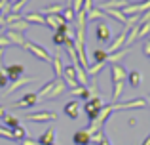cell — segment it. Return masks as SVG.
Masks as SVG:
<instances>
[{"instance_id":"cell-1","label":"cell","mask_w":150,"mask_h":145,"mask_svg":"<svg viewBox=\"0 0 150 145\" xmlns=\"http://www.w3.org/2000/svg\"><path fill=\"white\" fill-rule=\"evenodd\" d=\"M114 111V107L112 105H106V107H103L101 109V113L97 115V119L95 120H91V124H89V134H95V132H101V130H105V122L108 120V116H110V113Z\"/></svg>"},{"instance_id":"cell-2","label":"cell","mask_w":150,"mask_h":145,"mask_svg":"<svg viewBox=\"0 0 150 145\" xmlns=\"http://www.w3.org/2000/svg\"><path fill=\"white\" fill-rule=\"evenodd\" d=\"M105 107V105H103V99L99 96L97 97H89L88 101H86V105H84V111L88 113V119L89 120H95L97 119V115H99L101 113V109Z\"/></svg>"},{"instance_id":"cell-3","label":"cell","mask_w":150,"mask_h":145,"mask_svg":"<svg viewBox=\"0 0 150 145\" xmlns=\"http://www.w3.org/2000/svg\"><path fill=\"white\" fill-rule=\"evenodd\" d=\"M25 50H29L30 54H33L36 59L44 61V63H51V56L48 52H46L42 46H38L36 42H30V40H25Z\"/></svg>"},{"instance_id":"cell-4","label":"cell","mask_w":150,"mask_h":145,"mask_svg":"<svg viewBox=\"0 0 150 145\" xmlns=\"http://www.w3.org/2000/svg\"><path fill=\"white\" fill-rule=\"evenodd\" d=\"M63 82L67 84V88L69 90H74V88H78V80H76V71H74V67L72 65H65V69H63Z\"/></svg>"},{"instance_id":"cell-5","label":"cell","mask_w":150,"mask_h":145,"mask_svg":"<svg viewBox=\"0 0 150 145\" xmlns=\"http://www.w3.org/2000/svg\"><path fill=\"white\" fill-rule=\"evenodd\" d=\"M55 119H57V113H51V111H40V113H30V115H27V120L36 122V124L51 122V120H55Z\"/></svg>"},{"instance_id":"cell-6","label":"cell","mask_w":150,"mask_h":145,"mask_svg":"<svg viewBox=\"0 0 150 145\" xmlns=\"http://www.w3.org/2000/svg\"><path fill=\"white\" fill-rule=\"evenodd\" d=\"M114 111H125V109H144L146 107V101L144 97H137V99H131V101H125V103H112Z\"/></svg>"},{"instance_id":"cell-7","label":"cell","mask_w":150,"mask_h":145,"mask_svg":"<svg viewBox=\"0 0 150 145\" xmlns=\"http://www.w3.org/2000/svg\"><path fill=\"white\" fill-rule=\"evenodd\" d=\"M36 103H38V96H36V92H27V94H25V96H23L19 101H15V103H13V107H15V109L34 107Z\"/></svg>"},{"instance_id":"cell-8","label":"cell","mask_w":150,"mask_h":145,"mask_svg":"<svg viewBox=\"0 0 150 145\" xmlns=\"http://www.w3.org/2000/svg\"><path fill=\"white\" fill-rule=\"evenodd\" d=\"M4 36L10 40V44L11 46H19V48H25V34L23 33H17V31H10V29H6L4 31Z\"/></svg>"},{"instance_id":"cell-9","label":"cell","mask_w":150,"mask_h":145,"mask_svg":"<svg viewBox=\"0 0 150 145\" xmlns=\"http://www.w3.org/2000/svg\"><path fill=\"white\" fill-rule=\"evenodd\" d=\"M95 36H97V40H99V42H108L110 36H112V33H110V27L106 25L103 19L95 25Z\"/></svg>"},{"instance_id":"cell-10","label":"cell","mask_w":150,"mask_h":145,"mask_svg":"<svg viewBox=\"0 0 150 145\" xmlns=\"http://www.w3.org/2000/svg\"><path fill=\"white\" fill-rule=\"evenodd\" d=\"M23 73H25V67L21 63H13V65L4 67V74L8 76V80H17V78L23 76Z\"/></svg>"},{"instance_id":"cell-11","label":"cell","mask_w":150,"mask_h":145,"mask_svg":"<svg viewBox=\"0 0 150 145\" xmlns=\"http://www.w3.org/2000/svg\"><path fill=\"white\" fill-rule=\"evenodd\" d=\"M110 74H112V84L114 82H125V78H127V71H125V67L120 65V63L110 65Z\"/></svg>"},{"instance_id":"cell-12","label":"cell","mask_w":150,"mask_h":145,"mask_svg":"<svg viewBox=\"0 0 150 145\" xmlns=\"http://www.w3.org/2000/svg\"><path fill=\"white\" fill-rule=\"evenodd\" d=\"M72 143H74V145H89V143H91V134H89L88 128H84V130H78L76 134L72 136Z\"/></svg>"},{"instance_id":"cell-13","label":"cell","mask_w":150,"mask_h":145,"mask_svg":"<svg viewBox=\"0 0 150 145\" xmlns=\"http://www.w3.org/2000/svg\"><path fill=\"white\" fill-rule=\"evenodd\" d=\"M67 31H69V23H65L63 27H59V29L53 33L51 40H53L55 46H65V42H67Z\"/></svg>"},{"instance_id":"cell-14","label":"cell","mask_w":150,"mask_h":145,"mask_svg":"<svg viewBox=\"0 0 150 145\" xmlns=\"http://www.w3.org/2000/svg\"><path fill=\"white\" fill-rule=\"evenodd\" d=\"M34 80H36V76H21V78H17V80L11 82V86H10V88H8L4 94H6V96H10V94H13L15 90H19L21 86L29 84V82H34Z\"/></svg>"},{"instance_id":"cell-15","label":"cell","mask_w":150,"mask_h":145,"mask_svg":"<svg viewBox=\"0 0 150 145\" xmlns=\"http://www.w3.org/2000/svg\"><path fill=\"white\" fill-rule=\"evenodd\" d=\"M67 90H69V88H67V84L63 82V78H55V86H53V90L50 92L48 99H50V101H51V99H57V97L61 96V94H65Z\"/></svg>"},{"instance_id":"cell-16","label":"cell","mask_w":150,"mask_h":145,"mask_svg":"<svg viewBox=\"0 0 150 145\" xmlns=\"http://www.w3.org/2000/svg\"><path fill=\"white\" fill-rule=\"evenodd\" d=\"M72 67H74V71H76V80H78V84H80V86H88L89 76H88V71H86V69L80 65V61L72 63Z\"/></svg>"},{"instance_id":"cell-17","label":"cell","mask_w":150,"mask_h":145,"mask_svg":"<svg viewBox=\"0 0 150 145\" xmlns=\"http://www.w3.org/2000/svg\"><path fill=\"white\" fill-rule=\"evenodd\" d=\"M65 115L69 119H78L80 116V103L76 99H70L69 103L65 105Z\"/></svg>"},{"instance_id":"cell-18","label":"cell","mask_w":150,"mask_h":145,"mask_svg":"<svg viewBox=\"0 0 150 145\" xmlns=\"http://www.w3.org/2000/svg\"><path fill=\"white\" fill-rule=\"evenodd\" d=\"M23 19H25L27 23H33V25H46V17L40 14V11H33V14H25L23 15Z\"/></svg>"},{"instance_id":"cell-19","label":"cell","mask_w":150,"mask_h":145,"mask_svg":"<svg viewBox=\"0 0 150 145\" xmlns=\"http://www.w3.org/2000/svg\"><path fill=\"white\" fill-rule=\"evenodd\" d=\"M44 17H46V25H48L51 31H57L59 27L65 25V19H63L61 15H44Z\"/></svg>"},{"instance_id":"cell-20","label":"cell","mask_w":150,"mask_h":145,"mask_svg":"<svg viewBox=\"0 0 150 145\" xmlns=\"http://www.w3.org/2000/svg\"><path fill=\"white\" fill-rule=\"evenodd\" d=\"M51 65H53V73H55V78H61L63 76V69H65V65H63V59L59 54H55L53 57H51Z\"/></svg>"},{"instance_id":"cell-21","label":"cell","mask_w":150,"mask_h":145,"mask_svg":"<svg viewBox=\"0 0 150 145\" xmlns=\"http://www.w3.org/2000/svg\"><path fill=\"white\" fill-rule=\"evenodd\" d=\"M55 130L53 128H48L42 136H38V145H50V143H55Z\"/></svg>"},{"instance_id":"cell-22","label":"cell","mask_w":150,"mask_h":145,"mask_svg":"<svg viewBox=\"0 0 150 145\" xmlns=\"http://www.w3.org/2000/svg\"><path fill=\"white\" fill-rule=\"evenodd\" d=\"M70 96H74V97H82L84 101H88L89 97H91V92L88 90V86H78V88L70 90Z\"/></svg>"},{"instance_id":"cell-23","label":"cell","mask_w":150,"mask_h":145,"mask_svg":"<svg viewBox=\"0 0 150 145\" xmlns=\"http://www.w3.org/2000/svg\"><path fill=\"white\" fill-rule=\"evenodd\" d=\"M53 86H55V78H53V80H50L48 84H44V86H42V88L36 92L38 99H48V96H50L51 90H53Z\"/></svg>"},{"instance_id":"cell-24","label":"cell","mask_w":150,"mask_h":145,"mask_svg":"<svg viewBox=\"0 0 150 145\" xmlns=\"http://www.w3.org/2000/svg\"><path fill=\"white\" fill-rule=\"evenodd\" d=\"M61 11H63V6L57 2V4H51V6L42 8L40 14H42V15H61Z\"/></svg>"},{"instance_id":"cell-25","label":"cell","mask_w":150,"mask_h":145,"mask_svg":"<svg viewBox=\"0 0 150 145\" xmlns=\"http://www.w3.org/2000/svg\"><path fill=\"white\" fill-rule=\"evenodd\" d=\"M8 29L10 31H17V33H25V31H29V23L21 17V19H17V21H13L11 25H8Z\"/></svg>"},{"instance_id":"cell-26","label":"cell","mask_w":150,"mask_h":145,"mask_svg":"<svg viewBox=\"0 0 150 145\" xmlns=\"http://www.w3.org/2000/svg\"><path fill=\"white\" fill-rule=\"evenodd\" d=\"M127 82L133 86V88H139L141 82H143V78H141V73H137V71H129V73H127Z\"/></svg>"},{"instance_id":"cell-27","label":"cell","mask_w":150,"mask_h":145,"mask_svg":"<svg viewBox=\"0 0 150 145\" xmlns=\"http://www.w3.org/2000/svg\"><path fill=\"white\" fill-rule=\"evenodd\" d=\"M11 136H13V141H23L25 138H29V132H27L23 126H17V128L11 130Z\"/></svg>"},{"instance_id":"cell-28","label":"cell","mask_w":150,"mask_h":145,"mask_svg":"<svg viewBox=\"0 0 150 145\" xmlns=\"http://www.w3.org/2000/svg\"><path fill=\"white\" fill-rule=\"evenodd\" d=\"M2 120H4V124H6L8 130H13V128L19 126V119H17V116H13V115H8V113L4 115Z\"/></svg>"},{"instance_id":"cell-29","label":"cell","mask_w":150,"mask_h":145,"mask_svg":"<svg viewBox=\"0 0 150 145\" xmlns=\"http://www.w3.org/2000/svg\"><path fill=\"white\" fill-rule=\"evenodd\" d=\"M105 65H106L105 61H95V65H89V67H88V74L95 78L97 74H99V73L103 71V69H105Z\"/></svg>"},{"instance_id":"cell-30","label":"cell","mask_w":150,"mask_h":145,"mask_svg":"<svg viewBox=\"0 0 150 145\" xmlns=\"http://www.w3.org/2000/svg\"><path fill=\"white\" fill-rule=\"evenodd\" d=\"M61 17L65 19V23H74V17H76V14H74V10L70 6H65L61 11Z\"/></svg>"},{"instance_id":"cell-31","label":"cell","mask_w":150,"mask_h":145,"mask_svg":"<svg viewBox=\"0 0 150 145\" xmlns=\"http://www.w3.org/2000/svg\"><path fill=\"white\" fill-rule=\"evenodd\" d=\"M105 15H106V14H105V11L101 10V8L93 6V10H91V11L88 14V23H89V21H93V19H99V21H101V19L105 17Z\"/></svg>"},{"instance_id":"cell-32","label":"cell","mask_w":150,"mask_h":145,"mask_svg":"<svg viewBox=\"0 0 150 145\" xmlns=\"http://www.w3.org/2000/svg\"><path fill=\"white\" fill-rule=\"evenodd\" d=\"M93 59L95 61H105V63H108V52H106V50H95V52H93Z\"/></svg>"},{"instance_id":"cell-33","label":"cell","mask_w":150,"mask_h":145,"mask_svg":"<svg viewBox=\"0 0 150 145\" xmlns=\"http://www.w3.org/2000/svg\"><path fill=\"white\" fill-rule=\"evenodd\" d=\"M6 84H8V76L4 74V71H0V88H4Z\"/></svg>"},{"instance_id":"cell-34","label":"cell","mask_w":150,"mask_h":145,"mask_svg":"<svg viewBox=\"0 0 150 145\" xmlns=\"http://www.w3.org/2000/svg\"><path fill=\"white\" fill-rule=\"evenodd\" d=\"M21 145H38V141H34V139H29V138H25L21 141Z\"/></svg>"},{"instance_id":"cell-35","label":"cell","mask_w":150,"mask_h":145,"mask_svg":"<svg viewBox=\"0 0 150 145\" xmlns=\"http://www.w3.org/2000/svg\"><path fill=\"white\" fill-rule=\"evenodd\" d=\"M143 52L146 54V56H150V42H146V44H144V48H143Z\"/></svg>"},{"instance_id":"cell-36","label":"cell","mask_w":150,"mask_h":145,"mask_svg":"<svg viewBox=\"0 0 150 145\" xmlns=\"http://www.w3.org/2000/svg\"><path fill=\"white\" fill-rule=\"evenodd\" d=\"M127 124H129V126H137V119H135V116H131V119L127 120Z\"/></svg>"},{"instance_id":"cell-37","label":"cell","mask_w":150,"mask_h":145,"mask_svg":"<svg viewBox=\"0 0 150 145\" xmlns=\"http://www.w3.org/2000/svg\"><path fill=\"white\" fill-rule=\"evenodd\" d=\"M4 6H6V0H0V15H2V10H4Z\"/></svg>"},{"instance_id":"cell-38","label":"cell","mask_w":150,"mask_h":145,"mask_svg":"<svg viewBox=\"0 0 150 145\" xmlns=\"http://www.w3.org/2000/svg\"><path fill=\"white\" fill-rule=\"evenodd\" d=\"M141 145H150V136H146V138H144V141L141 143Z\"/></svg>"},{"instance_id":"cell-39","label":"cell","mask_w":150,"mask_h":145,"mask_svg":"<svg viewBox=\"0 0 150 145\" xmlns=\"http://www.w3.org/2000/svg\"><path fill=\"white\" fill-rule=\"evenodd\" d=\"M4 115H6V111H4V107H0V119H4Z\"/></svg>"},{"instance_id":"cell-40","label":"cell","mask_w":150,"mask_h":145,"mask_svg":"<svg viewBox=\"0 0 150 145\" xmlns=\"http://www.w3.org/2000/svg\"><path fill=\"white\" fill-rule=\"evenodd\" d=\"M144 101H146V105L150 107V96H148V97H144Z\"/></svg>"},{"instance_id":"cell-41","label":"cell","mask_w":150,"mask_h":145,"mask_svg":"<svg viewBox=\"0 0 150 145\" xmlns=\"http://www.w3.org/2000/svg\"><path fill=\"white\" fill-rule=\"evenodd\" d=\"M2 56H4V48H0V61H2Z\"/></svg>"},{"instance_id":"cell-42","label":"cell","mask_w":150,"mask_h":145,"mask_svg":"<svg viewBox=\"0 0 150 145\" xmlns=\"http://www.w3.org/2000/svg\"><path fill=\"white\" fill-rule=\"evenodd\" d=\"M70 4H72V0H67V6H70Z\"/></svg>"},{"instance_id":"cell-43","label":"cell","mask_w":150,"mask_h":145,"mask_svg":"<svg viewBox=\"0 0 150 145\" xmlns=\"http://www.w3.org/2000/svg\"><path fill=\"white\" fill-rule=\"evenodd\" d=\"M108 2H118V0H108Z\"/></svg>"},{"instance_id":"cell-44","label":"cell","mask_w":150,"mask_h":145,"mask_svg":"<svg viewBox=\"0 0 150 145\" xmlns=\"http://www.w3.org/2000/svg\"><path fill=\"white\" fill-rule=\"evenodd\" d=\"M129 2H131V0H129ZM133 2H139V0H133Z\"/></svg>"},{"instance_id":"cell-45","label":"cell","mask_w":150,"mask_h":145,"mask_svg":"<svg viewBox=\"0 0 150 145\" xmlns=\"http://www.w3.org/2000/svg\"><path fill=\"white\" fill-rule=\"evenodd\" d=\"M6 2H11V0H6Z\"/></svg>"}]
</instances>
